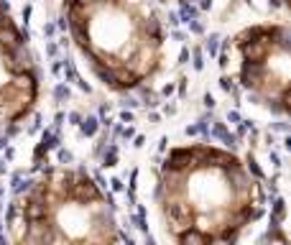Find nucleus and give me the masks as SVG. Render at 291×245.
<instances>
[{"label": "nucleus", "instance_id": "ddd939ff", "mask_svg": "<svg viewBox=\"0 0 291 245\" xmlns=\"http://www.w3.org/2000/svg\"><path fill=\"white\" fill-rule=\"evenodd\" d=\"M0 197H3V189H0Z\"/></svg>", "mask_w": 291, "mask_h": 245}, {"label": "nucleus", "instance_id": "9d476101", "mask_svg": "<svg viewBox=\"0 0 291 245\" xmlns=\"http://www.w3.org/2000/svg\"><path fill=\"white\" fill-rule=\"evenodd\" d=\"M278 3H281L283 8H288V0H278Z\"/></svg>", "mask_w": 291, "mask_h": 245}, {"label": "nucleus", "instance_id": "7ed1b4c3", "mask_svg": "<svg viewBox=\"0 0 291 245\" xmlns=\"http://www.w3.org/2000/svg\"><path fill=\"white\" fill-rule=\"evenodd\" d=\"M39 100V67L8 3H0V131L28 117Z\"/></svg>", "mask_w": 291, "mask_h": 245}, {"label": "nucleus", "instance_id": "1a4fd4ad", "mask_svg": "<svg viewBox=\"0 0 291 245\" xmlns=\"http://www.w3.org/2000/svg\"><path fill=\"white\" fill-rule=\"evenodd\" d=\"M123 242H125V245H135V240H133L130 235H123Z\"/></svg>", "mask_w": 291, "mask_h": 245}, {"label": "nucleus", "instance_id": "f03ea898", "mask_svg": "<svg viewBox=\"0 0 291 245\" xmlns=\"http://www.w3.org/2000/svg\"><path fill=\"white\" fill-rule=\"evenodd\" d=\"M288 44L291 33L286 23H256L235 33L233 46L240 56L238 82L250 92L256 102L273 115H288Z\"/></svg>", "mask_w": 291, "mask_h": 245}, {"label": "nucleus", "instance_id": "f257e3e1", "mask_svg": "<svg viewBox=\"0 0 291 245\" xmlns=\"http://www.w3.org/2000/svg\"><path fill=\"white\" fill-rule=\"evenodd\" d=\"M61 26L113 92H130L164 67V23L149 0H64Z\"/></svg>", "mask_w": 291, "mask_h": 245}, {"label": "nucleus", "instance_id": "f8f14e48", "mask_svg": "<svg viewBox=\"0 0 291 245\" xmlns=\"http://www.w3.org/2000/svg\"><path fill=\"white\" fill-rule=\"evenodd\" d=\"M0 212H3V202H0Z\"/></svg>", "mask_w": 291, "mask_h": 245}, {"label": "nucleus", "instance_id": "6e6552de", "mask_svg": "<svg viewBox=\"0 0 291 245\" xmlns=\"http://www.w3.org/2000/svg\"><path fill=\"white\" fill-rule=\"evenodd\" d=\"M143 235H146V245H156V240H154L151 232H143Z\"/></svg>", "mask_w": 291, "mask_h": 245}, {"label": "nucleus", "instance_id": "0eeeda50", "mask_svg": "<svg viewBox=\"0 0 291 245\" xmlns=\"http://www.w3.org/2000/svg\"><path fill=\"white\" fill-rule=\"evenodd\" d=\"M110 187H113V192H123V181H120V179H113Z\"/></svg>", "mask_w": 291, "mask_h": 245}, {"label": "nucleus", "instance_id": "39448f33", "mask_svg": "<svg viewBox=\"0 0 291 245\" xmlns=\"http://www.w3.org/2000/svg\"><path fill=\"white\" fill-rule=\"evenodd\" d=\"M18 217H21V199L16 197V199H13V202L6 207V222L11 225V222H16Z\"/></svg>", "mask_w": 291, "mask_h": 245}, {"label": "nucleus", "instance_id": "20e7f679", "mask_svg": "<svg viewBox=\"0 0 291 245\" xmlns=\"http://www.w3.org/2000/svg\"><path fill=\"white\" fill-rule=\"evenodd\" d=\"M176 242H179V245H217L220 240H212L207 232H202V230H197V227H189V230H184L181 235H176Z\"/></svg>", "mask_w": 291, "mask_h": 245}, {"label": "nucleus", "instance_id": "9b49d317", "mask_svg": "<svg viewBox=\"0 0 291 245\" xmlns=\"http://www.w3.org/2000/svg\"><path fill=\"white\" fill-rule=\"evenodd\" d=\"M179 3H194V0H179Z\"/></svg>", "mask_w": 291, "mask_h": 245}, {"label": "nucleus", "instance_id": "423d86ee", "mask_svg": "<svg viewBox=\"0 0 291 245\" xmlns=\"http://www.w3.org/2000/svg\"><path fill=\"white\" fill-rule=\"evenodd\" d=\"M271 215L276 217V220H286V202L283 199H273V205H271Z\"/></svg>", "mask_w": 291, "mask_h": 245}]
</instances>
